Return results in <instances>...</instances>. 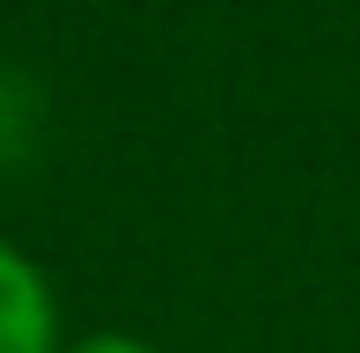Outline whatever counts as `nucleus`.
<instances>
[{
	"label": "nucleus",
	"instance_id": "nucleus-1",
	"mask_svg": "<svg viewBox=\"0 0 360 353\" xmlns=\"http://www.w3.org/2000/svg\"><path fill=\"white\" fill-rule=\"evenodd\" d=\"M0 353H59V302L15 243H0Z\"/></svg>",
	"mask_w": 360,
	"mask_h": 353
},
{
	"label": "nucleus",
	"instance_id": "nucleus-2",
	"mask_svg": "<svg viewBox=\"0 0 360 353\" xmlns=\"http://www.w3.org/2000/svg\"><path fill=\"white\" fill-rule=\"evenodd\" d=\"M59 353H155V346L133 339V331H96V339H74V346H59Z\"/></svg>",
	"mask_w": 360,
	"mask_h": 353
}]
</instances>
